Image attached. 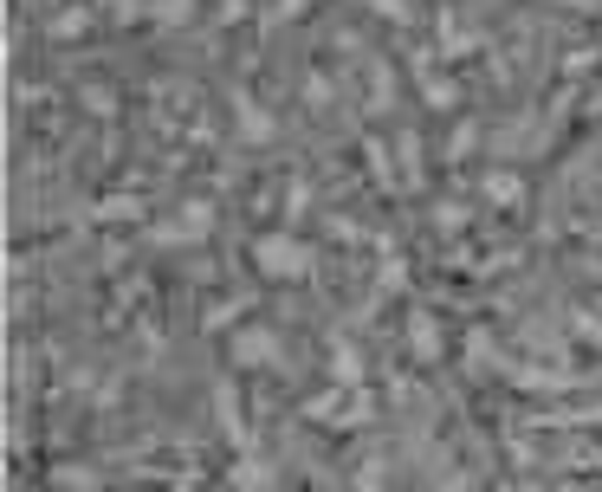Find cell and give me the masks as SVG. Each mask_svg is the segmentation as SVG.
<instances>
[{
    "label": "cell",
    "instance_id": "3957f363",
    "mask_svg": "<svg viewBox=\"0 0 602 492\" xmlns=\"http://www.w3.org/2000/svg\"><path fill=\"white\" fill-rule=\"evenodd\" d=\"M486 182H492V188H486V195H492V201H499V208H512V201H518V188H512V175H486Z\"/></svg>",
    "mask_w": 602,
    "mask_h": 492
},
{
    "label": "cell",
    "instance_id": "277c9868",
    "mask_svg": "<svg viewBox=\"0 0 602 492\" xmlns=\"http://www.w3.org/2000/svg\"><path fill=\"white\" fill-rule=\"evenodd\" d=\"M52 33H59V39H78V33H85V13H78V7L59 13V26H52Z\"/></svg>",
    "mask_w": 602,
    "mask_h": 492
},
{
    "label": "cell",
    "instance_id": "6da1fadb",
    "mask_svg": "<svg viewBox=\"0 0 602 492\" xmlns=\"http://www.w3.org/2000/svg\"><path fill=\"white\" fill-rule=\"evenodd\" d=\"M253 266H259V272H272V279H298V272L311 266V253H305V246H298L292 234H266V240L253 246Z\"/></svg>",
    "mask_w": 602,
    "mask_h": 492
},
{
    "label": "cell",
    "instance_id": "7a4b0ae2",
    "mask_svg": "<svg viewBox=\"0 0 602 492\" xmlns=\"http://www.w3.org/2000/svg\"><path fill=\"white\" fill-rule=\"evenodd\" d=\"M279 357V344H259V331H253V344H240V363H272Z\"/></svg>",
    "mask_w": 602,
    "mask_h": 492
}]
</instances>
